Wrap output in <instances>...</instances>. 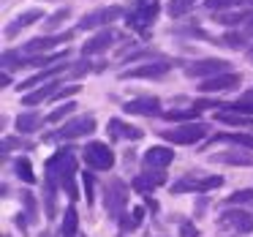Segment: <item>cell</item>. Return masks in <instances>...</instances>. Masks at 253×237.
Returning <instances> with one entry per match:
<instances>
[{"mask_svg": "<svg viewBox=\"0 0 253 237\" xmlns=\"http://www.w3.org/2000/svg\"><path fill=\"white\" fill-rule=\"evenodd\" d=\"M164 183H166V175H164L161 169H153V172L147 169L144 175H136V177H133V183H131V186L136 188V191H142V193H150L153 188L164 186Z\"/></svg>", "mask_w": 253, "mask_h": 237, "instance_id": "e0dca14e", "label": "cell"}, {"mask_svg": "<svg viewBox=\"0 0 253 237\" xmlns=\"http://www.w3.org/2000/svg\"><path fill=\"white\" fill-rule=\"evenodd\" d=\"M74 33H60V36H39V39H30L28 44L22 47L25 55H44V52H52L57 44H66L71 41Z\"/></svg>", "mask_w": 253, "mask_h": 237, "instance_id": "8fae6325", "label": "cell"}, {"mask_svg": "<svg viewBox=\"0 0 253 237\" xmlns=\"http://www.w3.org/2000/svg\"><path fill=\"white\" fill-rule=\"evenodd\" d=\"M55 193H57V180H49V177H46V183H44V202H46V215H49V218H55V215H57Z\"/></svg>", "mask_w": 253, "mask_h": 237, "instance_id": "603a6c76", "label": "cell"}, {"mask_svg": "<svg viewBox=\"0 0 253 237\" xmlns=\"http://www.w3.org/2000/svg\"><path fill=\"white\" fill-rule=\"evenodd\" d=\"M82 155H84V164H87L90 169L109 172L112 166H115V153H112V147L104 142H90L87 147L82 150Z\"/></svg>", "mask_w": 253, "mask_h": 237, "instance_id": "5b68a950", "label": "cell"}, {"mask_svg": "<svg viewBox=\"0 0 253 237\" xmlns=\"http://www.w3.org/2000/svg\"><path fill=\"white\" fill-rule=\"evenodd\" d=\"M17 175H19V180L30 183V186H33V183H36L33 166H30V161H28V158H19V161H17Z\"/></svg>", "mask_w": 253, "mask_h": 237, "instance_id": "4dcf8cb0", "label": "cell"}, {"mask_svg": "<svg viewBox=\"0 0 253 237\" xmlns=\"http://www.w3.org/2000/svg\"><path fill=\"white\" fill-rule=\"evenodd\" d=\"M106 213H109L112 221H123V215H126V207H128V188L123 180H117V177H112L109 186H106Z\"/></svg>", "mask_w": 253, "mask_h": 237, "instance_id": "3957f363", "label": "cell"}, {"mask_svg": "<svg viewBox=\"0 0 253 237\" xmlns=\"http://www.w3.org/2000/svg\"><path fill=\"white\" fill-rule=\"evenodd\" d=\"M242 85V77L234 71H226V74H218V77H210L202 82V93H226V90H234Z\"/></svg>", "mask_w": 253, "mask_h": 237, "instance_id": "7c38bea8", "label": "cell"}, {"mask_svg": "<svg viewBox=\"0 0 253 237\" xmlns=\"http://www.w3.org/2000/svg\"><path fill=\"white\" fill-rule=\"evenodd\" d=\"M242 202H253L251 188H242V191H234L231 196H226V204H242Z\"/></svg>", "mask_w": 253, "mask_h": 237, "instance_id": "1f68e13d", "label": "cell"}, {"mask_svg": "<svg viewBox=\"0 0 253 237\" xmlns=\"http://www.w3.org/2000/svg\"><path fill=\"white\" fill-rule=\"evenodd\" d=\"M144 202H147V207H150V210H158V204H155V199H150V196H147Z\"/></svg>", "mask_w": 253, "mask_h": 237, "instance_id": "b9f144b4", "label": "cell"}, {"mask_svg": "<svg viewBox=\"0 0 253 237\" xmlns=\"http://www.w3.org/2000/svg\"><path fill=\"white\" fill-rule=\"evenodd\" d=\"M169 63L166 60H150L144 63V66H136V68H126V71L120 74V79H158L164 77V74H169Z\"/></svg>", "mask_w": 253, "mask_h": 237, "instance_id": "30bf717a", "label": "cell"}, {"mask_svg": "<svg viewBox=\"0 0 253 237\" xmlns=\"http://www.w3.org/2000/svg\"><path fill=\"white\" fill-rule=\"evenodd\" d=\"M223 183V177L212 175V177H199V175H185L182 180H177L171 186V193H185V191H196V193H207L210 188H218Z\"/></svg>", "mask_w": 253, "mask_h": 237, "instance_id": "52a82bcc", "label": "cell"}, {"mask_svg": "<svg viewBox=\"0 0 253 237\" xmlns=\"http://www.w3.org/2000/svg\"><path fill=\"white\" fill-rule=\"evenodd\" d=\"M215 120H218V123H226V126H245V128H253V117H251V115H242V112L226 109V106H220V112H215Z\"/></svg>", "mask_w": 253, "mask_h": 237, "instance_id": "d6986e66", "label": "cell"}, {"mask_svg": "<svg viewBox=\"0 0 253 237\" xmlns=\"http://www.w3.org/2000/svg\"><path fill=\"white\" fill-rule=\"evenodd\" d=\"M142 161H144V169H166V166H169L171 161H174V150L155 144V147L144 150Z\"/></svg>", "mask_w": 253, "mask_h": 237, "instance_id": "5bb4252c", "label": "cell"}, {"mask_svg": "<svg viewBox=\"0 0 253 237\" xmlns=\"http://www.w3.org/2000/svg\"><path fill=\"white\" fill-rule=\"evenodd\" d=\"M74 172H77V161H74V150L63 147L46 161V177L57 180L68 191V196L77 199V188H74Z\"/></svg>", "mask_w": 253, "mask_h": 237, "instance_id": "6da1fadb", "label": "cell"}, {"mask_svg": "<svg viewBox=\"0 0 253 237\" xmlns=\"http://www.w3.org/2000/svg\"><path fill=\"white\" fill-rule=\"evenodd\" d=\"M39 126H41V115H36V112H25V115L17 117V131L19 134H30Z\"/></svg>", "mask_w": 253, "mask_h": 237, "instance_id": "cb8c5ba5", "label": "cell"}, {"mask_svg": "<svg viewBox=\"0 0 253 237\" xmlns=\"http://www.w3.org/2000/svg\"><path fill=\"white\" fill-rule=\"evenodd\" d=\"M126 112H128V115H147V117H153V115H158V112H161V101L155 98V95L133 98V101H128V104H126Z\"/></svg>", "mask_w": 253, "mask_h": 237, "instance_id": "2e32d148", "label": "cell"}, {"mask_svg": "<svg viewBox=\"0 0 253 237\" xmlns=\"http://www.w3.org/2000/svg\"><path fill=\"white\" fill-rule=\"evenodd\" d=\"M215 142L240 144V147H248V150H253V137H248V134H218V137H215Z\"/></svg>", "mask_w": 253, "mask_h": 237, "instance_id": "d4e9b609", "label": "cell"}, {"mask_svg": "<svg viewBox=\"0 0 253 237\" xmlns=\"http://www.w3.org/2000/svg\"><path fill=\"white\" fill-rule=\"evenodd\" d=\"M207 131H210V128L204 126V123L191 120V123H182L180 128H171V131H161V137H164L166 142H171V144H196L199 139L207 137Z\"/></svg>", "mask_w": 253, "mask_h": 237, "instance_id": "277c9868", "label": "cell"}, {"mask_svg": "<svg viewBox=\"0 0 253 237\" xmlns=\"http://www.w3.org/2000/svg\"><path fill=\"white\" fill-rule=\"evenodd\" d=\"M22 202H25V207H28V221L33 224V221H39L36 215H39V210H36V199H33V193L30 191H25L22 193Z\"/></svg>", "mask_w": 253, "mask_h": 237, "instance_id": "d6a6232c", "label": "cell"}, {"mask_svg": "<svg viewBox=\"0 0 253 237\" xmlns=\"http://www.w3.org/2000/svg\"><path fill=\"white\" fill-rule=\"evenodd\" d=\"M204 6L210 11H226V8H234V6H245V0H204Z\"/></svg>", "mask_w": 253, "mask_h": 237, "instance_id": "f1b7e54d", "label": "cell"}, {"mask_svg": "<svg viewBox=\"0 0 253 237\" xmlns=\"http://www.w3.org/2000/svg\"><path fill=\"white\" fill-rule=\"evenodd\" d=\"M161 11V3L158 0H136L133 3V8L128 11V28L139 30V33H147V28L155 22V17H158Z\"/></svg>", "mask_w": 253, "mask_h": 237, "instance_id": "7a4b0ae2", "label": "cell"}, {"mask_svg": "<svg viewBox=\"0 0 253 237\" xmlns=\"http://www.w3.org/2000/svg\"><path fill=\"white\" fill-rule=\"evenodd\" d=\"M57 90H60V85H57V79H52V82H46L41 90H36V93H28V95L22 98V104H25V106H36V104H41L44 98H52Z\"/></svg>", "mask_w": 253, "mask_h": 237, "instance_id": "44dd1931", "label": "cell"}, {"mask_svg": "<svg viewBox=\"0 0 253 237\" xmlns=\"http://www.w3.org/2000/svg\"><path fill=\"white\" fill-rule=\"evenodd\" d=\"M226 47H231V49H240V47H245V39L237 33H229L226 36Z\"/></svg>", "mask_w": 253, "mask_h": 237, "instance_id": "8d00e7d4", "label": "cell"}, {"mask_svg": "<svg viewBox=\"0 0 253 237\" xmlns=\"http://www.w3.org/2000/svg\"><path fill=\"white\" fill-rule=\"evenodd\" d=\"M231 63L229 60H220V57H204V60H196L185 68L188 77H196V79H210V77H218V74H226Z\"/></svg>", "mask_w": 253, "mask_h": 237, "instance_id": "ba28073f", "label": "cell"}, {"mask_svg": "<svg viewBox=\"0 0 253 237\" xmlns=\"http://www.w3.org/2000/svg\"><path fill=\"white\" fill-rule=\"evenodd\" d=\"M180 237H199V229L185 221V224H180Z\"/></svg>", "mask_w": 253, "mask_h": 237, "instance_id": "74e56055", "label": "cell"}, {"mask_svg": "<svg viewBox=\"0 0 253 237\" xmlns=\"http://www.w3.org/2000/svg\"><path fill=\"white\" fill-rule=\"evenodd\" d=\"M77 93H79V88H77V85H71V88H60L55 95H52V98H55V101H63V98H68V95H77Z\"/></svg>", "mask_w": 253, "mask_h": 237, "instance_id": "d590c367", "label": "cell"}, {"mask_svg": "<svg viewBox=\"0 0 253 237\" xmlns=\"http://www.w3.org/2000/svg\"><path fill=\"white\" fill-rule=\"evenodd\" d=\"M87 71H90V60H82V63H77L68 74H71V77H82V74H87Z\"/></svg>", "mask_w": 253, "mask_h": 237, "instance_id": "f35d334b", "label": "cell"}, {"mask_svg": "<svg viewBox=\"0 0 253 237\" xmlns=\"http://www.w3.org/2000/svg\"><path fill=\"white\" fill-rule=\"evenodd\" d=\"M0 85H3V88H8V85H11V74H8L6 68H3V74H0Z\"/></svg>", "mask_w": 253, "mask_h": 237, "instance_id": "60d3db41", "label": "cell"}, {"mask_svg": "<svg viewBox=\"0 0 253 237\" xmlns=\"http://www.w3.org/2000/svg\"><path fill=\"white\" fill-rule=\"evenodd\" d=\"M106 131H109L112 139H142L144 131H139L136 126H128V123L117 120V117H112L109 123H106Z\"/></svg>", "mask_w": 253, "mask_h": 237, "instance_id": "ac0fdd59", "label": "cell"}, {"mask_svg": "<svg viewBox=\"0 0 253 237\" xmlns=\"http://www.w3.org/2000/svg\"><path fill=\"white\" fill-rule=\"evenodd\" d=\"M199 112L202 109H196V106L193 109H169V112H164V117L171 123H188V120H196Z\"/></svg>", "mask_w": 253, "mask_h": 237, "instance_id": "484cf974", "label": "cell"}, {"mask_svg": "<svg viewBox=\"0 0 253 237\" xmlns=\"http://www.w3.org/2000/svg\"><path fill=\"white\" fill-rule=\"evenodd\" d=\"M63 19H68V8H60V11H55L49 19H46V30H55L57 25L63 22Z\"/></svg>", "mask_w": 253, "mask_h": 237, "instance_id": "e575fe53", "label": "cell"}, {"mask_svg": "<svg viewBox=\"0 0 253 237\" xmlns=\"http://www.w3.org/2000/svg\"><path fill=\"white\" fill-rule=\"evenodd\" d=\"M82 183H84V193H87V204L93 202V175H82Z\"/></svg>", "mask_w": 253, "mask_h": 237, "instance_id": "ab89813d", "label": "cell"}, {"mask_svg": "<svg viewBox=\"0 0 253 237\" xmlns=\"http://www.w3.org/2000/svg\"><path fill=\"white\" fill-rule=\"evenodd\" d=\"M93 131H95V117L93 115H79V117H74V120H68L57 134H49L46 142H55V139H77V137H84V134H93Z\"/></svg>", "mask_w": 253, "mask_h": 237, "instance_id": "8992f818", "label": "cell"}, {"mask_svg": "<svg viewBox=\"0 0 253 237\" xmlns=\"http://www.w3.org/2000/svg\"><path fill=\"white\" fill-rule=\"evenodd\" d=\"M248 57H251V60H253V49H251V52H248Z\"/></svg>", "mask_w": 253, "mask_h": 237, "instance_id": "f6af8a7d", "label": "cell"}, {"mask_svg": "<svg viewBox=\"0 0 253 237\" xmlns=\"http://www.w3.org/2000/svg\"><path fill=\"white\" fill-rule=\"evenodd\" d=\"M193 6H196V0H171V3H169V14H171V17H182V14H188Z\"/></svg>", "mask_w": 253, "mask_h": 237, "instance_id": "f546056e", "label": "cell"}, {"mask_svg": "<svg viewBox=\"0 0 253 237\" xmlns=\"http://www.w3.org/2000/svg\"><path fill=\"white\" fill-rule=\"evenodd\" d=\"M123 14L120 6H109V8H98V11H90L82 17L77 30H95V28H109V22H115Z\"/></svg>", "mask_w": 253, "mask_h": 237, "instance_id": "9c48e42d", "label": "cell"}, {"mask_svg": "<svg viewBox=\"0 0 253 237\" xmlns=\"http://www.w3.org/2000/svg\"><path fill=\"white\" fill-rule=\"evenodd\" d=\"M245 30H248V33H253V17L248 19V28H245Z\"/></svg>", "mask_w": 253, "mask_h": 237, "instance_id": "7bdbcfd3", "label": "cell"}, {"mask_svg": "<svg viewBox=\"0 0 253 237\" xmlns=\"http://www.w3.org/2000/svg\"><path fill=\"white\" fill-rule=\"evenodd\" d=\"M77 226H79L77 210H74V207H68V210H66V218H63V237H77V235H79V232H77Z\"/></svg>", "mask_w": 253, "mask_h": 237, "instance_id": "4316f807", "label": "cell"}, {"mask_svg": "<svg viewBox=\"0 0 253 237\" xmlns=\"http://www.w3.org/2000/svg\"><path fill=\"white\" fill-rule=\"evenodd\" d=\"M44 17V14H41V8H30V11H25V14H19L17 19H14L11 25H8L6 28V36H17L19 30L22 28H28V25H33V22H39V19Z\"/></svg>", "mask_w": 253, "mask_h": 237, "instance_id": "ffe728a7", "label": "cell"}, {"mask_svg": "<svg viewBox=\"0 0 253 237\" xmlns=\"http://www.w3.org/2000/svg\"><path fill=\"white\" fill-rule=\"evenodd\" d=\"M74 109H77V104H74V101H66V104H60L55 112H49V115H46V123H60L63 117H68Z\"/></svg>", "mask_w": 253, "mask_h": 237, "instance_id": "83f0119b", "label": "cell"}, {"mask_svg": "<svg viewBox=\"0 0 253 237\" xmlns=\"http://www.w3.org/2000/svg\"><path fill=\"white\" fill-rule=\"evenodd\" d=\"M117 39H120V36H117L112 28H104L101 33H95L93 39H90L87 44L82 47V52H84L87 57H90V55H101V52H106V49L112 47V41H117Z\"/></svg>", "mask_w": 253, "mask_h": 237, "instance_id": "9a60e30c", "label": "cell"}, {"mask_svg": "<svg viewBox=\"0 0 253 237\" xmlns=\"http://www.w3.org/2000/svg\"><path fill=\"white\" fill-rule=\"evenodd\" d=\"M212 161H220V164H229V166H253V153H218L212 155Z\"/></svg>", "mask_w": 253, "mask_h": 237, "instance_id": "7402d4cb", "label": "cell"}, {"mask_svg": "<svg viewBox=\"0 0 253 237\" xmlns=\"http://www.w3.org/2000/svg\"><path fill=\"white\" fill-rule=\"evenodd\" d=\"M39 237H55V235H52V232H44V235H39Z\"/></svg>", "mask_w": 253, "mask_h": 237, "instance_id": "ee69618b", "label": "cell"}, {"mask_svg": "<svg viewBox=\"0 0 253 237\" xmlns=\"http://www.w3.org/2000/svg\"><path fill=\"white\" fill-rule=\"evenodd\" d=\"M77 237H84V235H77Z\"/></svg>", "mask_w": 253, "mask_h": 237, "instance_id": "bcb514c9", "label": "cell"}, {"mask_svg": "<svg viewBox=\"0 0 253 237\" xmlns=\"http://www.w3.org/2000/svg\"><path fill=\"white\" fill-rule=\"evenodd\" d=\"M11 147H19V150H30L33 144L28 142V139H22V137H6V142H3V150H11Z\"/></svg>", "mask_w": 253, "mask_h": 237, "instance_id": "836d02e7", "label": "cell"}, {"mask_svg": "<svg viewBox=\"0 0 253 237\" xmlns=\"http://www.w3.org/2000/svg\"><path fill=\"white\" fill-rule=\"evenodd\" d=\"M220 224L226 229H234L240 235H245V232H253V213H245V210H223Z\"/></svg>", "mask_w": 253, "mask_h": 237, "instance_id": "4fadbf2b", "label": "cell"}]
</instances>
